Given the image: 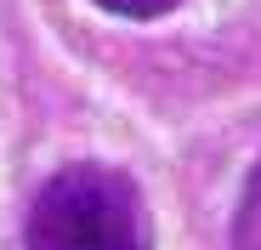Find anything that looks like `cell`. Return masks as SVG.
<instances>
[{
  "mask_svg": "<svg viewBox=\"0 0 261 250\" xmlns=\"http://www.w3.org/2000/svg\"><path fill=\"white\" fill-rule=\"evenodd\" d=\"M91 6H102L108 17H125V23H153L165 12H176L182 0H91Z\"/></svg>",
  "mask_w": 261,
  "mask_h": 250,
  "instance_id": "obj_3",
  "label": "cell"
},
{
  "mask_svg": "<svg viewBox=\"0 0 261 250\" xmlns=\"http://www.w3.org/2000/svg\"><path fill=\"white\" fill-rule=\"evenodd\" d=\"M23 250H153V216L137 177L102 159L51 171L29 199Z\"/></svg>",
  "mask_w": 261,
  "mask_h": 250,
  "instance_id": "obj_1",
  "label": "cell"
},
{
  "mask_svg": "<svg viewBox=\"0 0 261 250\" xmlns=\"http://www.w3.org/2000/svg\"><path fill=\"white\" fill-rule=\"evenodd\" d=\"M233 250H261V159L239 193V216H233Z\"/></svg>",
  "mask_w": 261,
  "mask_h": 250,
  "instance_id": "obj_2",
  "label": "cell"
}]
</instances>
